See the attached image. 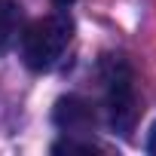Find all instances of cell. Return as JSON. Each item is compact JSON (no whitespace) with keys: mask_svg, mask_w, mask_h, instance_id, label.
Returning <instances> with one entry per match:
<instances>
[{"mask_svg":"<svg viewBox=\"0 0 156 156\" xmlns=\"http://www.w3.org/2000/svg\"><path fill=\"white\" fill-rule=\"evenodd\" d=\"M101 80H104V104L110 129L129 138L138 122V92L129 61L119 55H107L101 61Z\"/></svg>","mask_w":156,"mask_h":156,"instance_id":"obj_2","label":"cell"},{"mask_svg":"<svg viewBox=\"0 0 156 156\" xmlns=\"http://www.w3.org/2000/svg\"><path fill=\"white\" fill-rule=\"evenodd\" d=\"M52 153H98V147H95L92 141L64 138V141H55V144H52Z\"/></svg>","mask_w":156,"mask_h":156,"instance_id":"obj_5","label":"cell"},{"mask_svg":"<svg viewBox=\"0 0 156 156\" xmlns=\"http://www.w3.org/2000/svg\"><path fill=\"white\" fill-rule=\"evenodd\" d=\"M55 3H73V0H55Z\"/></svg>","mask_w":156,"mask_h":156,"instance_id":"obj_7","label":"cell"},{"mask_svg":"<svg viewBox=\"0 0 156 156\" xmlns=\"http://www.w3.org/2000/svg\"><path fill=\"white\" fill-rule=\"evenodd\" d=\"M52 119L61 132H70V135H83L95 126V110L86 98L80 95H64L55 101V110H52Z\"/></svg>","mask_w":156,"mask_h":156,"instance_id":"obj_3","label":"cell"},{"mask_svg":"<svg viewBox=\"0 0 156 156\" xmlns=\"http://www.w3.org/2000/svg\"><path fill=\"white\" fill-rule=\"evenodd\" d=\"M22 34V9L16 0H0V55Z\"/></svg>","mask_w":156,"mask_h":156,"instance_id":"obj_4","label":"cell"},{"mask_svg":"<svg viewBox=\"0 0 156 156\" xmlns=\"http://www.w3.org/2000/svg\"><path fill=\"white\" fill-rule=\"evenodd\" d=\"M147 153H153V156H156V126L150 129V138H147Z\"/></svg>","mask_w":156,"mask_h":156,"instance_id":"obj_6","label":"cell"},{"mask_svg":"<svg viewBox=\"0 0 156 156\" xmlns=\"http://www.w3.org/2000/svg\"><path fill=\"white\" fill-rule=\"evenodd\" d=\"M70 40H73V22L67 12L43 16L22 31V61L37 73L52 70L61 61Z\"/></svg>","mask_w":156,"mask_h":156,"instance_id":"obj_1","label":"cell"}]
</instances>
